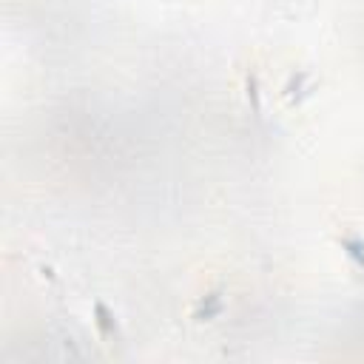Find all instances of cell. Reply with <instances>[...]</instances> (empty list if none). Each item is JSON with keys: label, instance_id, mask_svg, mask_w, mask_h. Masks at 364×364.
<instances>
[{"label": "cell", "instance_id": "1", "mask_svg": "<svg viewBox=\"0 0 364 364\" xmlns=\"http://www.w3.org/2000/svg\"><path fill=\"white\" fill-rule=\"evenodd\" d=\"M316 91H318V85H316L313 74L304 71V68H299V71H293V74L287 77V82H284V88H282V97L287 100L290 108H296V105H301L304 100H310Z\"/></svg>", "mask_w": 364, "mask_h": 364}, {"label": "cell", "instance_id": "2", "mask_svg": "<svg viewBox=\"0 0 364 364\" xmlns=\"http://www.w3.org/2000/svg\"><path fill=\"white\" fill-rule=\"evenodd\" d=\"M91 321H94V330H97V336L102 341H119L122 338L119 318H117V313L102 299H94V304H91Z\"/></svg>", "mask_w": 364, "mask_h": 364}, {"label": "cell", "instance_id": "3", "mask_svg": "<svg viewBox=\"0 0 364 364\" xmlns=\"http://www.w3.org/2000/svg\"><path fill=\"white\" fill-rule=\"evenodd\" d=\"M222 313H225L222 290H208V293L199 296V299L193 301V307H191V318H193L196 324H202V321H213V318H219Z\"/></svg>", "mask_w": 364, "mask_h": 364}, {"label": "cell", "instance_id": "4", "mask_svg": "<svg viewBox=\"0 0 364 364\" xmlns=\"http://www.w3.org/2000/svg\"><path fill=\"white\" fill-rule=\"evenodd\" d=\"M333 242L338 245V250L358 267V270H364V239L358 236V233H350V230H341V233H336L333 236Z\"/></svg>", "mask_w": 364, "mask_h": 364}, {"label": "cell", "instance_id": "5", "mask_svg": "<svg viewBox=\"0 0 364 364\" xmlns=\"http://www.w3.org/2000/svg\"><path fill=\"white\" fill-rule=\"evenodd\" d=\"M242 85H245V100H247L250 111H253L256 117H262L264 102H262V80H259V71H256V68H247L245 77H242Z\"/></svg>", "mask_w": 364, "mask_h": 364}]
</instances>
